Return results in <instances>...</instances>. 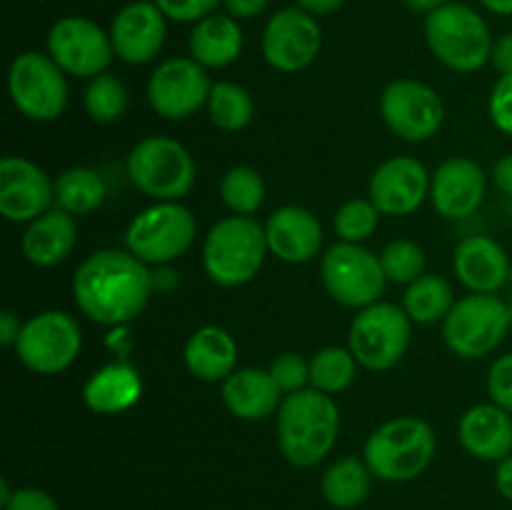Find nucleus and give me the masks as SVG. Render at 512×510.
I'll list each match as a JSON object with an SVG mask.
<instances>
[{
	"mask_svg": "<svg viewBox=\"0 0 512 510\" xmlns=\"http://www.w3.org/2000/svg\"><path fill=\"white\" fill-rule=\"evenodd\" d=\"M153 288L150 265L120 248L95 250L73 275L75 305L98 325H125L138 318Z\"/></svg>",
	"mask_w": 512,
	"mask_h": 510,
	"instance_id": "obj_1",
	"label": "nucleus"
},
{
	"mask_svg": "<svg viewBox=\"0 0 512 510\" xmlns=\"http://www.w3.org/2000/svg\"><path fill=\"white\" fill-rule=\"evenodd\" d=\"M83 348L78 320L65 310H43L20 328L15 355L20 363L38 375H58L75 363Z\"/></svg>",
	"mask_w": 512,
	"mask_h": 510,
	"instance_id": "obj_12",
	"label": "nucleus"
},
{
	"mask_svg": "<svg viewBox=\"0 0 512 510\" xmlns=\"http://www.w3.org/2000/svg\"><path fill=\"white\" fill-rule=\"evenodd\" d=\"M268 250L290 265L310 263L320 255L325 243L323 225L313 210L303 205H283L265 220Z\"/></svg>",
	"mask_w": 512,
	"mask_h": 510,
	"instance_id": "obj_21",
	"label": "nucleus"
},
{
	"mask_svg": "<svg viewBox=\"0 0 512 510\" xmlns=\"http://www.w3.org/2000/svg\"><path fill=\"white\" fill-rule=\"evenodd\" d=\"M373 478V470L368 468L365 460L355 458V455H345V458L333 460L325 468L323 478H320V490H323V498L333 508L353 510L368 500Z\"/></svg>",
	"mask_w": 512,
	"mask_h": 510,
	"instance_id": "obj_29",
	"label": "nucleus"
},
{
	"mask_svg": "<svg viewBox=\"0 0 512 510\" xmlns=\"http://www.w3.org/2000/svg\"><path fill=\"white\" fill-rule=\"evenodd\" d=\"M245 45L240 20L228 13H213L198 20L190 30V58L198 60L205 70H223L240 58Z\"/></svg>",
	"mask_w": 512,
	"mask_h": 510,
	"instance_id": "obj_27",
	"label": "nucleus"
},
{
	"mask_svg": "<svg viewBox=\"0 0 512 510\" xmlns=\"http://www.w3.org/2000/svg\"><path fill=\"white\" fill-rule=\"evenodd\" d=\"M270 0H223L225 13L233 15L235 20H253L260 13H265Z\"/></svg>",
	"mask_w": 512,
	"mask_h": 510,
	"instance_id": "obj_43",
	"label": "nucleus"
},
{
	"mask_svg": "<svg viewBox=\"0 0 512 510\" xmlns=\"http://www.w3.org/2000/svg\"><path fill=\"white\" fill-rule=\"evenodd\" d=\"M260 48H263L265 63L273 70L288 75L300 73L320 55L323 30L315 15L305 13L298 5H290L270 15Z\"/></svg>",
	"mask_w": 512,
	"mask_h": 510,
	"instance_id": "obj_15",
	"label": "nucleus"
},
{
	"mask_svg": "<svg viewBox=\"0 0 512 510\" xmlns=\"http://www.w3.org/2000/svg\"><path fill=\"white\" fill-rule=\"evenodd\" d=\"M268 370L283 395L298 393L310 385V360H305L300 353H280Z\"/></svg>",
	"mask_w": 512,
	"mask_h": 510,
	"instance_id": "obj_38",
	"label": "nucleus"
},
{
	"mask_svg": "<svg viewBox=\"0 0 512 510\" xmlns=\"http://www.w3.org/2000/svg\"><path fill=\"white\" fill-rule=\"evenodd\" d=\"M20 328H23V323H20V318L13 310H3V313H0V343H3L5 348H15Z\"/></svg>",
	"mask_w": 512,
	"mask_h": 510,
	"instance_id": "obj_45",
	"label": "nucleus"
},
{
	"mask_svg": "<svg viewBox=\"0 0 512 510\" xmlns=\"http://www.w3.org/2000/svg\"><path fill=\"white\" fill-rule=\"evenodd\" d=\"M438 438L430 423L415 415L385 420L365 440L363 460L375 478L385 483H408L430 468Z\"/></svg>",
	"mask_w": 512,
	"mask_h": 510,
	"instance_id": "obj_3",
	"label": "nucleus"
},
{
	"mask_svg": "<svg viewBox=\"0 0 512 510\" xmlns=\"http://www.w3.org/2000/svg\"><path fill=\"white\" fill-rule=\"evenodd\" d=\"M320 280L335 303L353 310L378 303L388 285L380 255L365 245L343 243V240L330 245L323 253Z\"/></svg>",
	"mask_w": 512,
	"mask_h": 510,
	"instance_id": "obj_11",
	"label": "nucleus"
},
{
	"mask_svg": "<svg viewBox=\"0 0 512 510\" xmlns=\"http://www.w3.org/2000/svg\"><path fill=\"white\" fill-rule=\"evenodd\" d=\"M405 5H408L410 10H415V13H433V10H438L440 5H445L448 0H403Z\"/></svg>",
	"mask_w": 512,
	"mask_h": 510,
	"instance_id": "obj_49",
	"label": "nucleus"
},
{
	"mask_svg": "<svg viewBox=\"0 0 512 510\" xmlns=\"http://www.w3.org/2000/svg\"><path fill=\"white\" fill-rule=\"evenodd\" d=\"M198 223L180 200L153 203L133 215L125 228V250L145 265H170L188 253Z\"/></svg>",
	"mask_w": 512,
	"mask_h": 510,
	"instance_id": "obj_7",
	"label": "nucleus"
},
{
	"mask_svg": "<svg viewBox=\"0 0 512 510\" xmlns=\"http://www.w3.org/2000/svg\"><path fill=\"white\" fill-rule=\"evenodd\" d=\"M220 200L233 215L253 218L265 203V180L250 165H233L220 180Z\"/></svg>",
	"mask_w": 512,
	"mask_h": 510,
	"instance_id": "obj_34",
	"label": "nucleus"
},
{
	"mask_svg": "<svg viewBox=\"0 0 512 510\" xmlns=\"http://www.w3.org/2000/svg\"><path fill=\"white\" fill-rule=\"evenodd\" d=\"M428 168L413 155H395L383 160L370 175L368 198L383 215H413L430 198Z\"/></svg>",
	"mask_w": 512,
	"mask_h": 510,
	"instance_id": "obj_19",
	"label": "nucleus"
},
{
	"mask_svg": "<svg viewBox=\"0 0 512 510\" xmlns=\"http://www.w3.org/2000/svg\"><path fill=\"white\" fill-rule=\"evenodd\" d=\"M183 363L200 383H223L238 370V343L220 325H203L185 340Z\"/></svg>",
	"mask_w": 512,
	"mask_h": 510,
	"instance_id": "obj_25",
	"label": "nucleus"
},
{
	"mask_svg": "<svg viewBox=\"0 0 512 510\" xmlns=\"http://www.w3.org/2000/svg\"><path fill=\"white\" fill-rule=\"evenodd\" d=\"M425 43L438 63L455 73H475L490 63L493 35L478 10L445 3L425 15Z\"/></svg>",
	"mask_w": 512,
	"mask_h": 510,
	"instance_id": "obj_5",
	"label": "nucleus"
},
{
	"mask_svg": "<svg viewBox=\"0 0 512 510\" xmlns=\"http://www.w3.org/2000/svg\"><path fill=\"white\" fill-rule=\"evenodd\" d=\"M205 108H208L210 123L225 133H238V130L248 128L255 115L253 95L243 85L230 83V80L213 83Z\"/></svg>",
	"mask_w": 512,
	"mask_h": 510,
	"instance_id": "obj_32",
	"label": "nucleus"
},
{
	"mask_svg": "<svg viewBox=\"0 0 512 510\" xmlns=\"http://www.w3.org/2000/svg\"><path fill=\"white\" fill-rule=\"evenodd\" d=\"M480 3L495 15H512V0H480Z\"/></svg>",
	"mask_w": 512,
	"mask_h": 510,
	"instance_id": "obj_50",
	"label": "nucleus"
},
{
	"mask_svg": "<svg viewBox=\"0 0 512 510\" xmlns=\"http://www.w3.org/2000/svg\"><path fill=\"white\" fill-rule=\"evenodd\" d=\"M55 185V208L75 215H90L105 203V180L100 178L98 170L73 165L65 168L53 178Z\"/></svg>",
	"mask_w": 512,
	"mask_h": 510,
	"instance_id": "obj_30",
	"label": "nucleus"
},
{
	"mask_svg": "<svg viewBox=\"0 0 512 510\" xmlns=\"http://www.w3.org/2000/svg\"><path fill=\"white\" fill-rule=\"evenodd\" d=\"M490 178H493L495 188L503 190L505 195H510L512 198V153L503 155V158L493 165V173H490Z\"/></svg>",
	"mask_w": 512,
	"mask_h": 510,
	"instance_id": "obj_46",
	"label": "nucleus"
},
{
	"mask_svg": "<svg viewBox=\"0 0 512 510\" xmlns=\"http://www.w3.org/2000/svg\"><path fill=\"white\" fill-rule=\"evenodd\" d=\"M463 450L485 463H500L512 455V413L495 403H478L458 420Z\"/></svg>",
	"mask_w": 512,
	"mask_h": 510,
	"instance_id": "obj_23",
	"label": "nucleus"
},
{
	"mask_svg": "<svg viewBox=\"0 0 512 510\" xmlns=\"http://www.w3.org/2000/svg\"><path fill=\"white\" fill-rule=\"evenodd\" d=\"M455 305L453 285L435 273H423L405 288L403 308L418 325H435L448 318Z\"/></svg>",
	"mask_w": 512,
	"mask_h": 510,
	"instance_id": "obj_31",
	"label": "nucleus"
},
{
	"mask_svg": "<svg viewBox=\"0 0 512 510\" xmlns=\"http://www.w3.org/2000/svg\"><path fill=\"white\" fill-rule=\"evenodd\" d=\"M5 510H60L55 498L40 488H18L8 500Z\"/></svg>",
	"mask_w": 512,
	"mask_h": 510,
	"instance_id": "obj_42",
	"label": "nucleus"
},
{
	"mask_svg": "<svg viewBox=\"0 0 512 510\" xmlns=\"http://www.w3.org/2000/svg\"><path fill=\"white\" fill-rule=\"evenodd\" d=\"M8 93L15 110L35 123L58 120L68 108V80L48 53L25 50L8 70Z\"/></svg>",
	"mask_w": 512,
	"mask_h": 510,
	"instance_id": "obj_10",
	"label": "nucleus"
},
{
	"mask_svg": "<svg viewBox=\"0 0 512 510\" xmlns=\"http://www.w3.org/2000/svg\"><path fill=\"white\" fill-rule=\"evenodd\" d=\"M220 398L230 415L245 423H258L270 415H278L285 395L275 385L270 370L238 368L228 380H223Z\"/></svg>",
	"mask_w": 512,
	"mask_h": 510,
	"instance_id": "obj_24",
	"label": "nucleus"
},
{
	"mask_svg": "<svg viewBox=\"0 0 512 510\" xmlns=\"http://www.w3.org/2000/svg\"><path fill=\"white\" fill-rule=\"evenodd\" d=\"M108 33L115 58L125 65H148L163 50L168 18L153 0H133L115 13Z\"/></svg>",
	"mask_w": 512,
	"mask_h": 510,
	"instance_id": "obj_18",
	"label": "nucleus"
},
{
	"mask_svg": "<svg viewBox=\"0 0 512 510\" xmlns=\"http://www.w3.org/2000/svg\"><path fill=\"white\" fill-rule=\"evenodd\" d=\"M488 193V175L470 158H448L430 175V203L448 220L478 213Z\"/></svg>",
	"mask_w": 512,
	"mask_h": 510,
	"instance_id": "obj_20",
	"label": "nucleus"
},
{
	"mask_svg": "<svg viewBox=\"0 0 512 510\" xmlns=\"http://www.w3.org/2000/svg\"><path fill=\"white\" fill-rule=\"evenodd\" d=\"M210 75L198 60L168 58L150 73L148 103L160 118L188 120L208 105Z\"/></svg>",
	"mask_w": 512,
	"mask_h": 510,
	"instance_id": "obj_16",
	"label": "nucleus"
},
{
	"mask_svg": "<svg viewBox=\"0 0 512 510\" xmlns=\"http://www.w3.org/2000/svg\"><path fill=\"white\" fill-rule=\"evenodd\" d=\"M510 255L490 235H468L453 250L455 278L470 293H495L510 280Z\"/></svg>",
	"mask_w": 512,
	"mask_h": 510,
	"instance_id": "obj_22",
	"label": "nucleus"
},
{
	"mask_svg": "<svg viewBox=\"0 0 512 510\" xmlns=\"http://www.w3.org/2000/svg\"><path fill=\"white\" fill-rule=\"evenodd\" d=\"M55 203L53 178L25 155L0 160V215L10 223H33Z\"/></svg>",
	"mask_w": 512,
	"mask_h": 510,
	"instance_id": "obj_17",
	"label": "nucleus"
},
{
	"mask_svg": "<svg viewBox=\"0 0 512 510\" xmlns=\"http://www.w3.org/2000/svg\"><path fill=\"white\" fill-rule=\"evenodd\" d=\"M48 55L63 68L65 75L88 78L108 73L115 50L108 30L83 15H65L55 20L48 30Z\"/></svg>",
	"mask_w": 512,
	"mask_h": 510,
	"instance_id": "obj_13",
	"label": "nucleus"
},
{
	"mask_svg": "<svg viewBox=\"0 0 512 510\" xmlns=\"http://www.w3.org/2000/svg\"><path fill=\"white\" fill-rule=\"evenodd\" d=\"M495 488L505 500H512V455L500 460L495 468Z\"/></svg>",
	"mask_w": 512,
	"mask_h": 510,
	"instance_id": "obj_47",
	"label": "nucleus"
},
{
	"mask_svg": "<svg viewBox=\"0 0 512 510\" xmlns=\"http://www.w3.org/2000/svg\"><path fill=\"white\" fill-rule=\"evenodd\" d=\"M488 395L490 403L500 405L512 413V353L500 355L488 370Z\"/></svg>",
	"mask_w": 512,
	"mask_h": 510,
	"instance_id": "obj_41",
	"label": "nucleus"
},
{
	"mask_svg": "<svg viewBox=\"0 0 512 510\" xmlns=\"http://www.w3.org/2000/svg\"><path fill=\"white\" fill-rule=\"evenodd\" d=\"M265 225L248 215H228L205 233L203 270L220 288H240L255 280L268 255Z\"/></svg>",
	"mask_w": 512,
	"mask_h": 510,
	"instance_id": "obj_4",
	"label": "nucleus"
},
{
	"mask_svg": "<svg viewBox=\"0 0 512 510\" xmlns=\"http://www.w3.org/2000/svg\"><path fill=\"white\" fill-rule=\"evenodd\" d=\"M490 63L500 75L512 73V33L500 35L493 40V53H490Z\"/></svg>",
	"mask_w": 512,
	"mask_h": 510,
	"instance_id": "obj_44",
	"label": "nucleus"
},
{
	"mask_svg": "<svg viewBox=\"0 0 512 510\" xmlns=\"http://www.w3.org/2000/svg\"><path fill=\"white\" fill-rule=\"evenodd\" d=\"M358 365L360 363L355 360L350 348H340V345L320 348L310 358V388L328 395L343 393L353 385L355 375H358Z\"/></svg>",
	"mask_w": 512,
	"mask_h": 510,
	"instance_id": "obj_33",
	"label": "nucleus"
},
{
	"mask_svg": "<svg viewBox=\"0 0 512 510\" xmlns=\"http://www.w3.org/2000/svg\"><path fill=\"white\" fill-rule=\"evenodd\" d=\"M380 115L400 140L423 143L443 128L445 103L428 83L398 78L385 85L380 95Z\"/></svg>",
	"mask_w": 512,
	"mask_h": 510,
	"instance_id": "obj_14",
	"label": "nucleus"
},
{
	"mask_svg": "<svg viewBox=\"0 0 512 510\" xmlns=\"http://www.w3.org/2000/svg\"><path fill=\"white\" fill-rule=\"evenodd\" d=\"M298 8H303L310 15H333L335 10H340L345 5V0H295Z\"/></svg>",
	"mask_w": 512,
	"mask_h": 510,
	"instance_id": "obj_48",
	"label": "nucleus"
},
{
	"mask_svg": "<svg viewBox=\"0 0 512 510\" xmlns=\"http://www.w3.org/2000/svg\"><path fill=\"white\" fill-rule=\"evenodd\" d=\"M340 410L333 395L303 388L285 395L275 415V435L283 458L295 468H315L335 448Z\"/></svg>",
	"mask_w": 512,
	"mask_h": 510,
	"instance_id": "obj_2",
	"label": "nucleus"
},
{
	"mask_svg": "<svg viewBox=\"0 0 512 510\" xmlns=\"http://www.w3.org/2000/svg\"><path fill=\"white\" fill-rule=\"evenodd\" d=\"M385 278L395 285H410L425 273V250L415 240H390L380 253Z\"/></svg>",
	"mask_w": 512,
	"mask_h": 510,
	"instance_id": "obj_37",
	"label": "nucleus"
},
{
	"mask_svg": "<svg viewBox=\"0 0 512 510\" xmlns=\"http://www.w3.org/2000/svg\"><path fill=\"white\" fill-rule=\"evenodd\" d=\"M508 310H510V323H512V300L508 303Z\"/></svg>",
	"mask_w": 512,
	"mask_h": 510,
	"instance_id": "obj_51",
	"label": "nucleus"
},
{
	"mask_svg": "<svg viewBox=\"0 0 512 510\" xmlns=\"http://www.w3.org/2000/svg\"><path fill=\"white\" fill-rule=\"evenodd\" d=\"M143 395V378L128 363H108L83 385V403L98 415H118L133 408Z\"/></svg>",
	"mask_w": 512,
	"mask_h": 510,
	"instance_id": "obj_28",
	"label": "nucleus"
},
{
	"mask_svg": "<svg viewBox=\"0 0 512 510\" xmlns=\"http://www.w3.org/2000/svg\"><path fill=\"white\" fill-rule=\"evenodd\" d=\"M488 113L495 128L512 138V73L500 75V78L495 80L493 90H490Z\"/></svg>",
	"mask_w": 512,
	"mask_h": 510,
	"instance_id": "obj_40",
	"label": "nucleus"
},
{
	"mask_svg": "<svg viewBox=\"0 0 512 510\" xmlns=\"http://www.w3.org/2000/svg\"><path fill=\"white\" fill-rule=\"evenodd\" d=\"M413 338V320L403 305L378 303L365 305L350 323L348 348L353 350L360 368L383 373L405 358Z\"/></svg>",
	"mask_w": 512,
	"mask_h": 510,
	"instance_id": "obj_9",
	"label": "nucleus"
},
{
	"mask_svg": "<svg viewBox=\"0 0 512 510\" xmlns=\"http://www.w3.org/2000/svg\"><path fill=\"white\" fill-rule=\"evenodd\" d=\"M75 240H78V228L73 215L60 208H50L48 213L28 223L20 238V250L28 263L38 268H53L73 253Z\"/></svg>",
	"mask_w": 512,
	"mask_h": 510,
	"instance_id": "obj_26",
	"label": "nucleus"
},
{
	"mask_svg": "<svg viewBox=\"0 0 512 510\" xmlns=\"http://www.w3.org/2000/svg\"><path fill=\"white\" fill-rule=\"evenodd\" d=\"M512 328L510 310L495 293H470L455 300L443 320V340L450 353L463 360H478L495 353Z\"/></svg>",
	"mask_w": 512,
	"mask_h": 510,
	"instance_id": "obj_8",
	"label": "nucleus"
},
{
	"mask_svg": "<svg viewBox=\"0 0 512 510\" xmlns=\"http://www.w3.org/2000/svg\"><path fill=\"white\" fill-rule=\"evenodd\" d=\"M508 285H510V290H512V268H510V280H508Z\"/></svg>",
	"mask_w": 512,
	"mask_h": 510,
	"instance_id": "obj_52",
	"label": "nucleus"
},
{
	"mask_svg": "<svg viewBox=\"0 0 512 510\" xmlns=\"http://www.w3.org/2000/svg\"><path fill=\"white\" fill-rule=\"evenodd\" d=\"M163 15L175 23H198V20L208 18V15L218 13L223 0H153Z\"/></svg>",
	"mask_w": 512,
	"mask_h": 510,
	"instance_id": "obj_39",
	"label": "nucleus"
},
{
	"mask_svg": "<svg viewBox=\"0 0 512 510\" xmlns=\"http://www.w3.org/2000/svg\"><path fill=\"white\" fill-rule=\"evenodd\" d=\"M125 170L135 190L155 203L183 200L193 190L195 158L180 140L168 135H148L130 148Z\"/></svg>",
	"mask_w": 512,
	"mask_h": 510,
	"instance_id": "obj_6",
	"label": "nucleus"
},
{
	"mask_svg": "<svg viewBox=\"0 0 512 510\" xmlns=\"http://www.w3.org/2000/svg\"><path fill=\"white\" fill-rule=\"evenodd\" d=\"M128 100V88L113 73L95 75L83 95L85 113L90 115V120H95L100 125L118 123L125 115V110H128Z\"/></svg>",
	"mask_w": 512,
	"mask_h": 510,
	"instance_id": "obj_35",
	"label": "nucleus"
},
{
	"mask_svg": "<svg viewBox=\"0 0 512 510\" xmlns=\"http://www.w3.org/2000/svg\"><path fill=\"white\" fill-rule=\"evenodd\" d=\"M380 210L378 205L370 198H353L345 200L333 215V228L338 240L343 243H358L363 245L365 240H370L378 230L380 223Z\"/></svg>",
	"mask_w": 512,
	"mask_h": 510,
	"instance_id": "obj_36",
	"label": "nucleus"
}]
</instances>
